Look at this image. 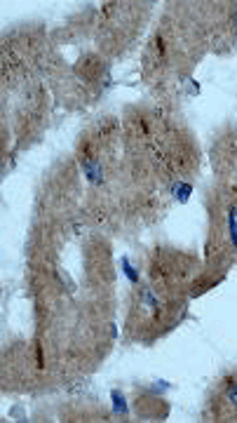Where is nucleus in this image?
Masks as SVG:
<instances>
[{"mask_svg":"<svg viewBox=\"0 0 237 423\" xmlns=\"http://www.w3.org/2000/svg\"><path fill=\"white\" fill-rule=\"evenodd\" d=\"M113 411H115L118 416L127 414V402H125V398H122L120 390H113Z\"/></svg>","mask_w":237,"mask_h":423,"instance_id":"2","label":"nucleus"},{"mask_svg":"<svg viewBox=\"0 0 237 423\" xmlns=\"http://www.w3.org/2000/svg\"><path fill=\"white\" fill-rule=\"evenodd\" d=\"M122 270L127 273V278H129L131 282H136V280H139V275L134 273V268H131V264H129V261H127V259H122Z\"/></svg>","mask_w":237,"mask_h":423,"instance_id":"5","label":"nucleus"},{"mask_svg":"<svg viewBox=\"0 0 237 423\" xmlns=\"http://www.w3.org/2000/svg\"><path fill=\"white\" fill-rule=\"evenodd\" d=\"M85 172H87V179L92 183H101V167L94 160H85Z\"/></svg>","mask_w":237,"mask_h":423,"instance_id":"1","label":"nucleus"},{"mask_svg":"<svg viewBox=\"0 0 237 423\" xmlns=\"http://www.w3.org/2000/svg\"><path fill=\"white\" fill-rule=\"evenodd\" d=\"M230 238H233V245H237V209H230Z\"/></svg>","mask_w":237,"mask_h":423,"instance_id":"3","label":"nucleus"},{"mask_svg":"<svg viewBox=\"0 0 237 423\" xmlns=\"http://www.w3.org/2000/svg\"><path fill=\"white\" fill-rule=\"evenodd\" d=\"M228 398H230V402L237 407V381H233V383L228 386Z\"/></svg>","mask_w":237,"mask_h":423,"instance_id":"6","label":"nucleus"},{"mask_svg":"<svg viewBox=\"0 0 237 423\" xmlns=\"http://www.w3.org/2000/svg\"><path fill=\"white\" fill-rule=\"evenodd\" d=\"M174 191H176V198H178V200H181V202H186V200H188V195H190V191H193V188H190L188 183H181V186H176Z\"/></svg>","mask_w":237,"mask_h":423,"instance_id":"4","label":"nucleus"}]
</instances>
